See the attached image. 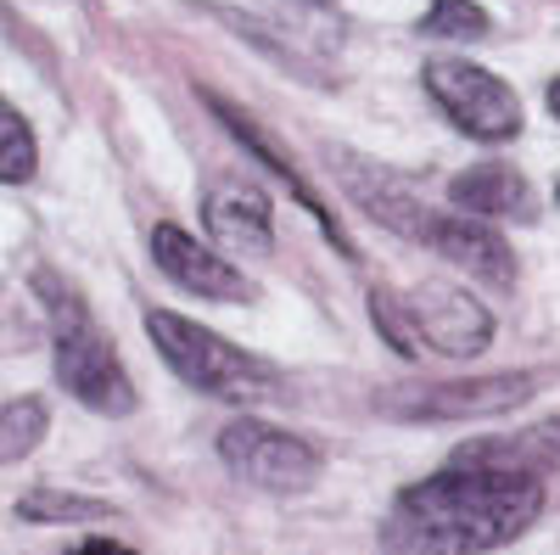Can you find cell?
<instances>
[{"mask_svg":"<svg viewBox=\"0 0 560 555\" xmlns=\"http://www.w3.org/2000/svg\"><path fill=\"white\" fill-rule=\"evenodd\" d=\"M544 517V483L510 472L443 466L398 488L382 539L393 555H488Z\"/></svg>","mask_w":560,"mask_h":555,"instance_id":"cell-1","label":"cell"},{"mask_svg":"<svg viewBox=\"0 0 560 555\" xmlns=\"http://www.w3.org/2000/svg\"><path fill=\"white\" fill-rule=\"evenodd\" d=\"M34 292L45 303V320H51V365H57V382L96 415H129L140 398H135V382L118 359V348L107 343V332L96 326L90 303L62 281V275L39 269L34 275Z\"/></svg>","mask_w":560,"mask_h":555,"instance_id":"cell-2","label":"cell"},{"mask_svg":"<svg viewBox=\"0 0 560 555\" xmlns=\"http://www.w3.org/2000/svg\"><path fill=\"white\" fill-rule=\"evenodd\" d=\"M147 337L158 348V359L174 370V377L185 388H197L208 398H224V404H269L280 388H287V377L247 354L242 343H230L208 326H197V320H185L174 309H147Z\"/></svg>","mask_w":560,"mask_h":555,"instance_id":"cell-3","label":"cell"},{"mask_svg":"<svg viewBox=\"0 0 560 555\" xmlns=\"http://www.w3.org/2000/svg\"><path fill=\"white\" fill-rule=\"evenodd\" d=\"M370 320L393 343V354H448V359H477L493 343V314L448 281H420L409 292H370Z\"/></svg>","mask_w":560,"mask_h":555,"instance_id":"cell-4","label":"cell"},{"mask_svg":"<svg viewBox=\"0 0 560 555\" xmlns=\"http://www.w3.org/2000/svg\"><path fill=\"white\" fill-rule=\"evenodd\" d=\"M549 370H499V377H459V382H409L376 393V415L387 421H482L538 398Z\"/></svg>","mask_w":560,"mask_h":555,"instance_id":"cell-5","label":"cell"},{"mask_svg":"<svg viewBox=\"0 0 560 555\" xmlns=\"http://www.w3.org/2000/svg\"><path fill=\"white\" fill-rule=\"evenodd\" d=\"M219 460L236 483H247L258 494H280V499L308 494L325 477V460L308 438L275 427V421H258V415H236L219 432Z\"/></svg>","mask_w":560,"mask_h":555,"instance_id":"cell-6","label":"cell"},{"mask_svg":"<svg viewBox=\"0 0 560 555\" xmlns=\"http://www.w3.org/2000/svg\"><path fill=\"white\" fill-rule=\"evenodd\" d=\"M420 79H427V96L443 107V118L459 135L488 141V147L522 135V96L499 73L465 62V57H432L427 68H420Z\"/></svg>","mask_w":560,"mask_h":555,"instance_id":"cell-7","label":"cell"},{"mask_svg":"<svg viewBox=\"0 0 560 555\" xmlns=\"http://www.w3.org/2000/svg\"><path fill=\"white\" fill-rule=\"evenodd\" d=\"M152 258H158V269L179 292H197L208 303H253L258 298V287L247 281V269H236L224 253L202 247L191 230H179L168 219L152 224Z\"/></svg>","mask_w":560,"mask_h":555,"instance_id":"cell-8","label":"cell"},{"mask_svg":"<svg viewBox=\"0 0 560 555\" xmlns=\"http://www.w3.org/2000/svg\"><path fill=\"white\" fill-rule=\"evenodd\" d=\"M325 158H331V169L342 174V192H348L370 219H382L393 236H404V242H420V247L432 242L438 213L420 203L398 174H387V169H376V163H364V158H353V152H325Z\"/></svg>","mask_w":560,"mask_h":555,"instance_id":"cell-9","label":"cell"},{"mask_svg":"<svg viewBox=\"0 0 560 555\" xmlns=\"http://www.w3.org/2000/svg\"><path fill=\"white\" fill-rule=\"evenodd\" d=\"M202 224L230 258H269L275 253V213L264 185L253 180H213L202 192Z\"/></svg>","mask_w":560,"mask_h":555,"instance_id":"cell-10","label":"cell"},{"mask_svg":"<svg viewBox=\"0 0 560 555\" xmlns=\"http://www.w3.org/2000/svg\"><path fill=\"white\" fill-rule=\"evenodd\" d=\"M202 102H208V107H213V118H219V124H224L230 135H236V141H242V147H247V152H253V158H258V163H264V169H269V174H275L280 185H287V192H292V197H298V203H303L308 213H314V224L325 230V242H331V247H337L342 258H359V253H353V242L342 236V224L331 219V208H325V203L314 197V185H308V180L298 174V163H292L287 152H280V141H275V135H269V129H264V124H258L253 113H242L236 102H224L219 90H208Z\"/></svg>","mask_w":560,"mask_h":555,"instance_id":"cell-11","label":"cell"},{"mask_svg":"<svg viewBox=\"0 0 560 555\" xmlns=\"http://www.w3.org/2000/svg\"><path fill=\"white\" fill-rule=\"evenodd\" d=\"M448 466L465 472H510V477H555L560 472V421H533L522 432H504V438H471L459 443Z\"/></svg>","mask_w":560,"mask_h":555,"instance_id":"cell-12","label":"cell"},{"mask_svg":"<svg viewBox=\"0 0 560 555\" xmlns=\"http://www.w3.org/2000/svg\"><path fill=\"white\" fill-rule=\"evenodd\" d=\"M438 258H448L454 269H465L471 281L482 287H516V253L488 219H471V213H438L432 224V242H427Z\"/></svg>","mask_w":560,"mask_h":555,"instance_id":"cell-13","label":"cell"},{"mask_svg":"<svg viewBox=\"0 0 560 555\" xmlns=\"http://www.w3.org/2000/svg\"><path fill=\"white\" fill-rule=\"evenodd\" d=\"M448 203L471 219H533V185L510 163H477L448 180Z\"/></svg>","mask_w":560,"mask_h":555,"instance_id":"cell-14","label":"cell"},{"mask_svg":"<svg viewBox=\"0 0 560 555\" xmlns=\"http://www.w3.org/2000/svg\"><path fill=\"white\" fill-rule=\"evenodd\" d=\"M39 174V141L28 118L0 96V185H28Z\"/></svg>","mask_w":560,"mask_h":555,"instance_id":"cell-15","label":"cell"},{"mask_svg":"<svg viewBox=\"0 0 560 555\" xmlns=\"http://www.w3.org/2000/svg\"><path fill=\"white\" fill-rule=\"evenodd\" d=\"M45 427H51V409H45L39 398H12L0 404V466H12V460L34 454Z\"/></svg>","mask_w":560,"mask_h":555,"instance_id":"cell-16","label":"cell"},{"mask_svg":"<svg viewBox=\"0 0 560 555\" xmlns=\"http://www.w3.org/2000/svg\"><path fill=\"white\" fill-rule=\"evenodd\" d=\"M18 517L23 522H107L113 505L90 499V494H57V488H34L18 499Z\"/></svg>","mask_w":560,"mask_h":555,"instance_id":"cell-17","label":"cell"},{"mask_svg":"<svg viewBox=\"0 0 560 555\" xmlns=\"http://www.w3.org/2000/svg\"><path fill=\"white\" fill-rule=\"evenodd\" d=\"M488 28H493V18L477 0H432L427 18H420V34L427 39H482Z\"/></svg>","mask_w":560,"mask_h":555,"instance_id":"cell-18","label":"cell"},{"mask_svg":"<svg viewBox=\"0 0 560 555\" xmlns=\"http://www.w3.org/2000/svg\"><path fill=\"white\" fill-rule=\"evenodd\" d=\"M68 555H135V550H124V544H113V539H84V544H73Z\"/></svg>","mask_w":560,"mask_h":555,"instance_id":"cell-19","label":"cell"},{"mask_svg":"<svg viewBox=\"0 0 560 555\" xmlns=\"http://www.w3.org/2000/svg\"><path fill=\"white\" fill-rule=\"evenodd\" d=\"M549 113H555V118H560V79H555V84H549Z\"/></svg>","mask_w":560,"mask_h":555,"instance_id":"cell-20","label":"cell"},{"mask_svg":"<svg viewBox=\"0 0 560 555\" xmlns=\"http://www.w3.org/2000/svg\"><path fill=\"white\" fill-rule=\"evenodd\" d=\"M308 7H325V0H308Z\"/></svg>","mask_w":560,"mask_h":555,"instance_id":"cell-21","label":"cell"},{"mask_svg":"<svg viewBox=\"0 0 560 555\" xmlns=\"http://www.w3.org/2000/svg\"><path fill=\"white\" fill-rule=\"evenodd\" d=\"M555 197H560V185H555Z\"/></svg>","mask_w":560,"mask_h":555,"instance_id":"cell-22","label":"cell"}]
</instances>
